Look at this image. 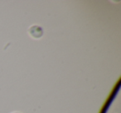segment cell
I'll list each match as a JSON object with an SVG mask.
<instances>
[{
	"instance_id": "obj_2",
	"label": "cell",
	"mask_w": 121,
	"mask_h": 113,
	"mask_svg": "<svg viewBox=\"0 0 121 113\" xmlns=\"http://www.w3.org/2000/svg\"><path fill=\"white\" fill-rule=\"evenodd\" d=\"M14 113H17V112H14Z\"/></svg>"
},
{
	"instance_id": "obj_1",
	"label": "cell",
	"mask_w": 121,
	"mask_h": 113,
	"mask_svg": "<svg viewBox=\"0 0 121 113\" xmlns=\"http://www.w3.org/2000/svg\"><path fill=\"white\" fill-rule=\"evenodd\" d=\"M29 33L33 38H40L43 34V30L37 25H33L29 28Z\"/></svg>"
}]
</instances>
